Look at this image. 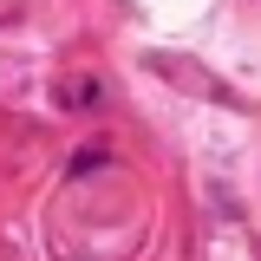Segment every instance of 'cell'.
<instances>
[{
    "instance_id": "6da1fadb",
    "label": "cell",
    "mask_w": 261,
    "mask_h": 261,
    "mask_svg": "<svg viewBox=\"0 0 261 261\" xmlns=\"http://www.w3.org/2000/svg\"><path fill=\"white\" fill-rule=\"evenodd\" d=\"M98 163H105V157H98V150H79V157H72V176H92Z\"/></svg>"
}]
</instances>
